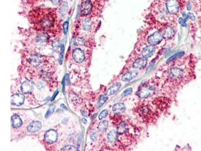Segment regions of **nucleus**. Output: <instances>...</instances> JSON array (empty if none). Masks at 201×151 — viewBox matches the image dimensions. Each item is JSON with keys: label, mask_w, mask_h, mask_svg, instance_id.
Masks as SVG:
<instances>
[{"label": "nucleus", "mask_w": 201, "mask_h": 151, "mask_svg": "<svg viewBox=\"0 0 201 151\" xmlns=\"http://www.w3.org/2000/svg\"><path fill=\"white\" fill-rule=\"evenodd\" d=\"M32 21L37 28L48 30L55 26L56 17L54 12L49 9H36L31 15Z\"/></svg>", "instance_id": "1"}, {"label": "nucleus", "mask_w": 201, "mask_h": 151, "mask_svg": "<svg viewBox=\"0 0 201 151\" xmlns=\"http://www.w3.org/2000/svg\"><path fill=\"white\" fill-rule=\"evenodd\" d=\"M154 88L151 86L149 85H142L139 89L137 95L140 98H147L154 92Z\"/></svg>", "instance_id": "2"}, {"label": "nucleus", "mask_w": 201, "mask_h": 151, "mask_svg": "<svg viewBox=\"0 0 201 151\" xmlns=\"http://www.w3.org/2000/svg\"><path fill=\"white\" fill-rule=\"evenodd\" d=\"M93 8V5L91 0H86L81 5V13L84 16H87L91 13Z\"/></svg>", "instance_id": "3"}, {"label": "nucleus", "mask_w": 201, "mask_h": 151, "mask_svg": "<svg viewBox=\"0 0 201 151\" xmlns=\"http://www.w3.org/2000/svg\"><path fill=\"white\" fill-rule=\"evenodd\" d=\"M58 133L55 130L51 129L46 131L44 136L45 141L50 144H52L55 142L58 139Z\"/></svg>", "instance_id": "4"}, {"label": "nucleus", "mask_w": 201, "mask_h": 151, "mask_svg": "<svg viewBox=\"0 0 201 151\" xmlns=\"http://www.w3.org/2000/svg\"><path fill=\"white\" fill-rule=\"evenodd\" d=\"M166 7L168 12L171 14L178 13L179 9L178 2L176 0H168L166 3Z\"/></svg>", "instance_id": "5"}, {"label": "nucleus", "mask_w": 201, "mask_h": 151, "mask_svg": "<svg viewBox=\"0 0 201 151\" xmlns=\"http://www.w3.org/2000/svg\"><path fill=\"white\" fill-rule=\"evenodd\" d=\"M162 38L163 36L160 33L155 32L148 37L147 40L150 45H155L160 43L162 40Z\"/></svg>", "instance_id": "6"}, {"label": "nucleus", "mask_w": 201, "mask_h": 151, "mask_svg": "<svg viewBox=\"0 0 201 151\" xmlns=\"http://www.w3.org/2000/svg\"><path fill=\"white\" fill-rule=\"evenodd\" d=\"M73 58L76 62L82 63L85 58L84 52L81 48H76L73 52Z\"/></svg>", "instance_id": "7"}, {"label": "nucleus", "mask_w": 201, "mask_h": 151, "mask_svg": "<svg viewBox=\"0 0 201 151\" xmlns=\"http://www.w3.org/2000/svg\"><path fill=\"white\" fill-rule=\"evenodd\" d=\"M25 100V96L21 93H17L11 96L12 104L20 106L22 104Z\"/></svg>", "instance_id": "8"}, {"label": "nucleus", "mask_w": 201, "mask_h": 151, "mask_svg": "<svg viewBox=\"0 0 201 151\" xmlns=\"http://www.w3.org/2000/svg\"><path fill=\"white\" fill-rule=\"evenodd\" d=\"M21 88L23 93L25 94L30 93L33 91L34 85L32 82L29 80H26L22 83Z\"/></svg>", "instance_id": "9"}, {"label": "nucleus", "mask_w": 201, "mask_h": 151, "mask_svg": "<svg viewBox=\"0 0 201 151\" xmlns=\"http://www.w3.org/2000/svg\"><path fill=\"white\" fill-rule=\"evenodd\" d=\"M43 57L38 54H34L31 55L29 58V61L31 65L37 66L40 65L43 61Z\"/></svg>", "instance_id": "10"}, {"label": "nucleus", "mask_w": 201, "mask_h": 151, "mask_svg": "<svg viewBox=\"0 0 201 151\" xmlns=\"http://www.w3.org/2000/svg\"><path fill=\"white\" fill-rule=\"evenodd\" d=\"M42 125L39 121H34L30 123L27 127V131L30 133H35L41 129Z\"/></svg>", "instance_id": "11"}, {"label": "nucleus", "mask_w": 201, "mask_h": 151, "mask_svg": "<svg viewBox=\"0 0 201 151\" xmlns=\"http://www.w3.org/2000/svg\"><path fill=\"white\" fill-rule=\"evenodd\" d=\"M183 76V71L181 69L172 68L170 70V78L176 80L181 78Z\"/></svg>", "instance_id": "12"}, {"label": "nucleus", "mask_w": 201, "mask_h": 151, "mask_svg": "<svg viewBox=\"0 0 201 151\" xmlns=\"http://www.w3.org/2000/svg\"><path fill=\"white\" fill-rule=\"evenodd\" d=\"M155 52V47L153 45H150L147 46L142 50V55L145 58H149L151 57Z\"/></svg>", "instance_id": "13"}, {"label": "nucleus", "mask_w": 201, "mask_h": 151, "mask_svg": "<svg viewBox=\"0 0 201 151\" xmlns=\"http://www.w3.org/2000/svg\"><path fill=\"white\" fill-rule=\"evenodd\" d=\"M147 60L145 58H137L134 63H133V67L134 68L142 69L144 68L146 66Z\"/></svg>", "instance_id": "14"}, {"label": "nucleus", "mask_w": 201, "mask_h": 151, "mask_svg": "<svg viewBox=\"0 0 201 151\" xmlns=\"http://www.w3.org/2000/svg\"><path fill=\"white\" fill-rule=\"evenodd\" d=\"M138 74V72L135 70L130 71L127 72L123 76L122 81L124 82H128L135 78Z\"/></svg>", "instance_id": "15"}, {"label": "nucleus", "mask_w": 201, "mask_h": 151, "mask_svg": "<svg viewBox=\"0 0 201 151\" xmlns=\"http://www.w3.org/2000/svg\"><path fill=\"white\" fill-rule=\"evenodd\" d=\"M125 106L122 103H116L112 107V110L116 114L123 113L125 111Z\"/></svg>", "instance_id": "16"}, {"label": "nucleus", "mask_w": 201, "mask_h": 151, "mask_svg": "<svg viewBox=\"0 0 201 151\" xmlns=\"http://www.w3.org/2000/svg\"><path fill=\"white\" fill-rule=\"evenodd\" d=\"M49 39H50L49 35L47 33L44 32L39 33L36 37V40L39 43H45L46 42H48Z\"/></svg>", "instance_id": "17"}, {"label": "nucleus", "mask_w": 201, "mask_h": 151, "mask_svg": "<svg viewBox=\"0 0 201 151\" xmlns=\"http://www.w3.org/2000/svg\"><path fill=\"white\" fill-rule=\"evenodd\" d=\"M11 123L12 126L14 128H18L22 125V121L20 116L14 115L12 116Z\"/></svg>", "instance_id": "18"}, {"label": "nucleus", "mask_w": 201, "mask_h": 151, "mask_svg": "<svg viewBox=\"0 0 201 151\" xmlns=\"http://www.w3.org/2000/svg\"><path fill=\"white\" fill-rule=\"evenodd\" d=\"M108 141L110 143H114L117 141L118 138L117 132L115 130H112L109 132L107 136Z\"/></svg>", "instance_id": "19"}, {"label": "nucleus", "mask_w": 201, "mask_h": 151, "mask_svg": "<svg viewBox=\"0 0 201 151\" xmlns=\"http://www.w3.org/2000/svg\"><path fill=\"white\" fill-rule=\"evenodd\" d=\"M121 86V85L120 83H116L115 84L112 85V86H111L108 90L107 94L108 95H112L115 94L119 90Z\"/></svg>", "instance_id": "20"}, {"label": "nucleus", "mask_w": 201, "mask_h": 151, "mask_svg": "<svg viewBox=\"0 0 201 151\" xmlns=\"http://www.w3.org/2000/svg\"><path fill=\"white\" fill-rule=\"evenodd\" d=\"M92 26V22L90 18L84 19L82 21V28L86 31H89L91 29Z\"/></svg>", "instance_id": "21"}, {"label": "nucleus", "mask_w": 201, "mask_h": 151, "mask_svg": "<svg viewBox=\"0 0 201 151\" xmlns=\"http://www.w3.org/2000/svg\"><path fill=\"white\" fill-rule=\"evenodd\" d=\"M174 34H175V32H174V30H173V29L171 28L170 27H168L165 30V31L163 32L162 36L165 38L169 39V38H170L172 37H173Z\"/></svg>", "instance_id": "22"}, {"label": "nucleus", "mask_w": 201, "mask_h": 151, "mask_svg": "<svg viewBox=\"0 0 201 151\" xmlns=\"http://www.w3.org/2000/svg\"><path fill=\"white\" fill-rule=\"evenodd\" d=\"M127 130L126 125V123L124 122L121 123L117 127V133H119V134H122L124 133H125Z\"/></svg>", "instance_id": "23"}, {"label": "nucleus", "mask_w": 201, "mask_h": 151, "mask_svg": "<svg viewBox=\"0 0 201 151\" xmlns=\"http://www.w3.org/2000/svg\"><path fill=\"white\" fill-rule=\"evenodd\" d=\"M109 123L107 120H103L99 123L98 125V128L100 131H104L107 129Z\"/></svg>", "instance_id": "24"}, {"label": "nucleus", "mask_w": 201, "mask_h": 151, "mask_svg": "<svg viewBox=\"0 0 201 151\" xmlns=\"http://www.w3.org/2000/svg\"><path fill=\"white\" fill-rule=\"evenodd\" d=\"M108 99V97L107 96H106L105 95H102L100 97L99 100L98 101L97 104V107L98 108H100V107H102L104 103L107 101Z\"/></svg>", "instance_id": "25"}, {"label": "nucleus", "mask_w": 201, "mask_h": 151, "mask_svg": "<svg viewBox=\"0 0 201 151\" xmlns=\"http://www.w3.org/2000/svg\"><path fill=\"white\" fill-rule=\"evenodd\" d=\"M184 55V52H180V53H176L175 55H173L170 58H168V61H167V63H168V62L173 61H175V60H176L177 58L182 57Z\"/></svg>", "instance_id": "26"}, {"label": "nucleus", "mask_w": 201, "mask_h": 151, "mask_svg": "<svg viewBox=\"0 0 201 151\" xmlns=\"http://www.w3.org/2000/svg\"><path fill=\"white\" fill-rule=\"evenodd\" d=\"M60 41L58 39H55L52 42L53 50L54 51H58V48L60 47Z\"/></svg>", "instance_id": "27"}, {"label": "nucleus", "mask_w": 201, "mask_h": 151, "mask_svg": "<svg viewBox=\"0 0 201 151\" xmlns=\"http://www.w3.org/2000/svg\"><path fill=\"white\" fill-rule=\"evenodd\" d=\"M64 51V46L63 44H61L60 47V58H59V63L60 65H62L63 58V53Z\"/></svg>", "instance_id": "28"}, {"label": "nucleus", "mask_w": 201, "mask_h": 151, "mask_svg": "<svg viewBox=\"0 0 201 151\" xmlns=\"http://www.w3.org/2000/svg\"><path fill=\"white\" fill-rule=\"evenodd\" d=\"M61 151H76L77 148L72 145H67L61 149Z\"/></svg>", "instance_id": "29"}, {"label": "nucleus", "mask_w": 201, "mask_h": 151, "mask_svg": "<svg viewBox=\"0 0 201 151\" xmlns=\"http://www.w3.org/2000/svg\"><path fill=\"white\" fill-rule=\"evenodd\" d=\"M68 9V5L67 2H63L61 4V6H60V11L62 13H66L67 10Z\"/></svg>", "instance_id": "30"}, {"label": "nucleus", "mask_w": 201, "mask_h": 151, "mask_svg": "<svg viewBox=\"0 0 201 151\" xmlns=\"http://www.w3.org/2000/svg\"><path fill=\"white\" fill-rule=\"evenodd\" d=\"M108 113H109V111H108L107 109L103 110V111L100 112V114L99 115V120H102V119H103V118L106 117V116H107V115H108Z\"/></svg>", "instance_id": "31"}, {"label": "nucleus", "mask_w": 201, "mask_h": 151, "mask_svg": "<svg viewBox=\"0 0 201 151\" xmlns=\"http://www.w3.org/2000/svg\"><path fill=\"white\" fill-rule=\"evenodd\" d=\"M133 92V89L132 88H129L127 89H126L125 91H124L121 94L122 97H126L128 96L129 95L131 94Z\"/></svg>", "instance_id": "32"}, {"label": "nucleus", "mask_w": 201, "mask_h": 151, "mask_svg": "<svg viewBox=\"0 0 201 151\" xmlns=\"http://www.w3.org/2000/svg\"><path fill=\"white\" fill-rule=\"evenodd\" d=\"M55 110V107H50V108L48 109V110L46 112V115H45V118H48V117L51 115L52 114L53 112H54Z\"/></svg>", "instance_id": "33"}, {"label": "nucleus", "mask_w": 201, "mask_h": 151, "mask_svg": "<svg viewBox=\"0 0 201 151\" xmlns=\"http://www.w3.org/2000/svg\"><path fill=\"white\" fill-rule=\"evenodd\" d=\"M68 25H69V23L68 22L65 21L64 23L63 24V32H64V34L66 35L67 33H68Z\"/></svg>", "instance_id": "34"}, {"label": "nucleus", "mask_w": 201, "mask_h": 151, "mask_svg": "<svg viewBox=\"0 0 201 151\" xmlns=\"http://www.w3.org/2000/svg\"><path fill=\"white\" fill-rule=\"evenodd\" d=\"M90 138H91V140L93 141H95L97 139V135H96L95 132H92L90 135Z\"/></svg>", "instance_id": "35"}, {"label": "nucleus", "mask_w": 201, "mask_h": 151, "mask_svg": "<svg viewBox=\"0 0 201 151\" xmlns=\"http://www.w3.org/2000/svg\"><path fill=\"white\" fill-rule=\"evenodd\" d=\"M76 43H78L79 45H84V41L82 38H78L76 41Z\"/></svg>", "instance_id": "36"}, {"label": "nucleus", "mask_w": 201, "mask_h": 151, "mask_svg": "<svg viewBox=\"0 0 201 151\" xmlns=\"http://www.w3.org/2000/svg\"><path fill=\"white\" fill-rule=\"evenodd\" d=\"M186 21H185V20H184V19L181 18H180L179 19V20H178L179 23H180L182 26L185 27L186 26Z\"/></svg>", "instance_id": "37"}, {"label": "nucleus", "mask_w": 201, "mask_h": 151, "mask_svg": "<svg viewBox=\"0 0 201 151\" xmlns=\"http://www.w3.org/2000/svg\"><path fill=\"white\" fill-rule=\"evenodd\" d=\"M188 18L191 19L192 20L194 21L195 20V17H194V15H193V14L191 13H189L187 15Z\"/></svg>", "instance_id": "38"}, {"label": "nucleus", "mask_w": 201, "mask_h": 151, "mask_svg": "<svg viewBox=\"0 0 201 151\" xmlns=\"http://www.w3.org/2000/svg\"><path fill=\"white\" fill-rule=\"evenodd\" d=\"M50 1L54 5H58L60 2V0H50Z\"/></svg>", "instance_id": "39"}, {"label": "nucleus", "mask_w": 201, "mask_h": 151, "mask_svg": "<svg viewBox=\"0 0 201 151\" xmlns=\"http://www.w3.org/2000/svg\"><path fill=\"white\" fill-rule=\"evenodd\" d=\"M81 120L82 121L83 123L84 124H86V123H87V120H86V118H81Z\"/></svg>", "instance_id": "40"}, {"label": "nucleus", "mask_w": 201, "mask_h": 151, "mask_svg": "<svg viewBox=\"0 0 201 151\" xmlns=\"http://www.w3.org/2000/svg\"><path fill=\"white\" fill-rule=\"evenodd\" d=\"M60 106H61V107H62V108H65L66 109H67V107H66V106L65 105L63 104H61L60 105Z\"/></svg>", "instance_id": "41"}, {"label": "nucleus", "mask_w": 201, "mask_h": 151, "mask_svg": "<svg viewBox=\"0 0 201 151\" xmlns=\"http://www.w3.org/2000/svg\"><path fill=\"white\" fill-rule=\"evenodd\" d=\"M187 9L188 10L191 9V6H190V4L189 3L188 4V5H187Z\"/></svg>", "instance_id": "42"}, {"label": "nucleus", "mask_w": 201, "mask_h": 151, "mask_svg": "<svg viewBox=\"0 0 201 151\" xmlns=\"http://www.w3.org/2000/svg\"><path fill=\"white\" fill-rule=\"evenodd\" d=\"M70 1H72V0H70Z\"/></svg>", "instance_id": "43"}]
</instances>
